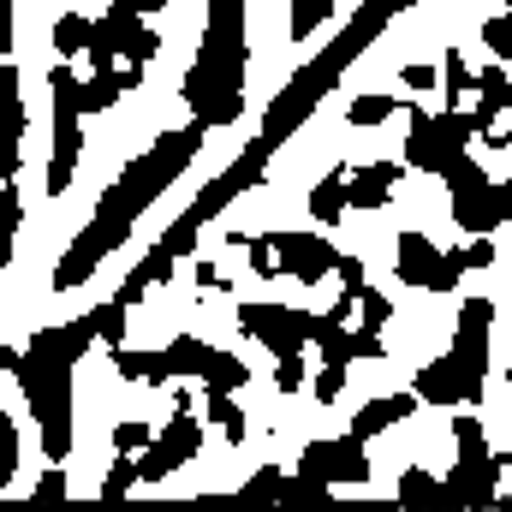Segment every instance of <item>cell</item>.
Listing matches in <instances>:
<instances>
[{"label": "cell", "mask_w": 512, "mask_h": 512, "mask_svg": "<svg viewBox=\"0 0 512 512\" xmlns=\"http://www.w3.org/2000/svg\"><path fill=\"white\" fill-rule=\"evenodd\" d=\"M203 137L209 131L197 126H179V131H161L137 161H131L126 173L102 191V203H96V215H90V227L66 245V256H60V268H54V292H72V286H84L90 274H96V262L102 256H114L120 245L131 239V221L197 161V149H203Z\"/></svg>", "instance_id": "6da1fadb"}, {"label": "cell", "mask_w": 512, "mask_h": 512, "mask_svg": "<svg viewBox=\"0 0 512 512\" xmlns=\"http://www.w3.org/2000/svg\"><path fill=\"white\" fill-rule=\"evenodd\" d=\"M90 340H96V316H78V322L30 334L24 352L0 346V370L18 376L24 399H30V417L42 429V459H54V465L72 453V370H78Z\"/></svg>", "instance_id": "7a4b0ae2"}, {"label": "cell", "mask_w": 512, "mask_h": 512, "mask_svg": "<svg viewBox=\"0 0 512 512\" xmlns=\"http://www.w3.org/2000/svg\"><path fill=\"white\" fill-rule=\"evenodd\" d=\"M245 60H251V42H245V0H209V24H203V48L179 84L191 120L203 131L233 126L245 114Z\"/></svg>", "instance_id": "3957f363"}, {"label": "cell", "mask_w": 512, "mask_h": 512, "mask_svg": "<svg viewBox=\"0 0 512 512\" xmlns=\"http://www.w3.org/2000/svg\"><path fill=\"white\" fill-rule=\"evenodd\" d=\"M489 328H495V304L489 298H465L447 358L423 364L411 393L423 405H447V411L453 405H477L483 399V382H489Z\"/></svg>", "instance_id": "277c9868"}, {"label": "cell", "mask_w": 512, "mask_h": 512, "mask_svg": "<svg viewBox=\"0 0 512 512\" xmlns=\"http://www.w3.org/2000/svg\"><path fill=\"white\" fill-rule=\"evenodd\" d=\"M459 411V405H453ZM453 447H459V459H453V477H447V495H453V507L465 512H489L501 501V459L489 453V435H483V423H477V411H459L453 417Z\"/></svg>", "instance_id": "5b68a950"}, {"label": "cell", "mask_w": 512, "mask_h": 512, "mask_svg": "<svg viewBox=\"0 0 512 512\" xmlns=\"http://www.w3.org/2000/svg\"><path fill=\"white\" fill-rule=\"evenodd\" d=\"M48 96H54V155H48V197H66L72 191V173H78V155H84V108H78V72L72 66H54L48 72Z\"/></svg>", "instance_id": "8992f818"}, {"label": "cell", "mask_w": 512, "mask_h": 512, "mask_svg": "<svg viewBox=\"0 0 512 512\" xmlns=\"http://www.w3.org/2000/svg\"><path fill=\"white\" fill-rule=\"evenodd\" d=\"M477 137V120L471 114H417L411 108V131H405V161L417 173H447L453 155H465V143Z\"/></svg>", "instance_id": "52a82bcc"}, {"label": "cell", "mask_w": 512, "mask_h": 512, "mask_svg": "<svg viewBox=\"0 0 512 512\" xmlns=\"http://www.w3.org/2000/svg\"><path fill=\"white\" fill-rule=\"evenodd\" d=\"M197 447H203V423L191 417V405H173V423L137 447V483H161V477H173L179 465L197 459Z\"/></svg>", "instance_id": "ba28073f"}, {"label": "cell", "mask_w": 512, "mask_h": 512, "mask_svg": "<svg viewBox=\"0 0 512 512\" xmlns=\"http://www.w3.org/2000/svg\"><path fill=\"white\" fill-rule=\"evenodd\" d=\"M298 477L316 483V489H358L370 477V459H364V441L358 435H340V441H310L298 453Z\"/></svg>", "instance_id": "9c48e42d"}, {"label": "cell", "mask_w": 512, "mask_h": 512, "mask_svg": "<svg viewBox=\"0 0 512 512\" xmlns=\"http://www.w3.org/2000/svg\"><path fill=\"white\" fill-rule=\"evenodd\" d=\"M167 352V364H173V382L179 376H197L203 387H227V393H239V387L251 382V364H239L233 352H221V346H209V340H197V334H179L173 346H161Z\"/></svg>", "instance_id": "30bf717a"}, {"label": "cell", "mask_w": 512, "mask_h": 512, "mask_svg": "<svg viewBox=\"0 0 512 512\" xmlns=\"http://www.w3.org/2000/svg\"><path fill=\"white\" fill-rule=\"evenodd\" d=\"M155 48H161V36H155V30H149V24H143V18H137L131 6H120V0H114V6H108V18H102V24L90 30V48H84V54H90L96 66H114L120 54L143 66V60H149Z\"/></svg>", "instance_id": "8fae6325"}, {"label": "cell", "mask_w": 512, "mask_h": 512, "mask_svg": "<svg viewBox=\"0 0 512 512\" xmlns=\"http://www.w3.org/2000/svg\"><path fill=\"white\" fill-rule=\"evenodd\" d=\"M268 251H274V268H280V274H292V280H304V286H316L322 274H334V256H340L322 233H304V227L268 233Z\"/></svg>", "instance_id": "7c38bea8"}, {"label": "cell", "mask_w": 512, "mask_h": 512, "mask_svg": "<svg viewBox=\"0 0 512 512\" xmlns=\"http://www.w3.org/2000/svg\"><path fill=\"white\" fill-rule=\"evenodd\" d=\"M453 221H459L465 233L489 239L501 221H512V185H501V179H483V185L453 191Z\"/></svg>", "instance_id": "4fadbf2b"}, {"label": "cell", "mask_w": 512, "mask_h": 512, "mask_svg": "<svg viewBox=\"0 0 512 512\" xmlns=\"http://www.w3.org/2000/svg\"><path fill=\"white\" fill-rule=\"evenodd\" d=\"M24 173V78L18 66H0V179Z\"/></svg>", "instance_id": "5bb4252c"}, {"label": "cell", "mask_w": 512, "mask_h": 512, "mask_svg": "<svg viewBox=\"0 0 512 512\" xmlns=\"http://www.w3.org/2000/svg\"><path fill=\"white\" fill-rule=\"evenodd\" d=\"M239 328L262 340L274 358H286V352H298L304 346V334H298V310H286V304H239Z\"/></svg>", "instance_id": "9a60e30c"}, {"label": "cell", "mask_w": 512, "mask_h": 512, "mask_svg": "<svg viewBox=\"0 0 512 512\" xmlns=\"http://www.w3.org/2000/svg\"><path fill=\"white\" fill-rule=\"evenodd\" d=\"M137 84H143V66H137V60H126V72H120V66H96V78L78 84V108H84V114H108L126 90H137Z\"/></svg>", "instance_id": "2e32d148"}, {"label": "cell", "mask_w": 512, "mask_h": 512, "mask_svg": "<svg viewBox=\"0 0 512 512\" xmlns=\"http://www.w3.org/2000/svg\"><path fill=\"white\" fill-rule=\"evenodd\" d=\"M393 185H399V167H393V161L346 167V209H387Z\"/></svg>", "instance_id": "e0dca14e"}, {"label": "cell", "mask_w": 512, "mask_h": 512, "mask_svg": "<svg viewBox=\"0 0 512 512\" xmlns=\"http://www.w3.org/2000/svg\"><path fill=\"white\" fill-rule=\"evenodd\" d=\"M417 411V393H387V399H370L358 417H352V435L358 441H370V435H382V429H393V423H405Z\"/></svg>", "instance_id": "ac0fdd59"}, {"label": "cell", "mask_w": 512, "mask_h": 512, "mask_svg": "<svg viewBox=\"0 0 512 512\" xmlns=\"http://www.w3.org/2000/svg\"><path fill=\"white\" fill-rule=\"evenodd\" d=\"M114 370L126 376V382H173V364H167V352H131L126 340H114Z\"/></svg>", "instance_id": "d6986e66"}, {"label": "cell", "mask_w": 512, "mask_h": 512, "mask_svg": "<svg viewBox=\"0 0 512 512\" xmlns=\"http://www.w3.org/2000/svg\"><path fill=\"white\" fill-rule=\"evenodd\" d=\"M399 507L447 512V507H453V495H447V483H435V477H429V471H417V465H411V471H405V477H399Z\"/></svg>", "instance_id": "ffe728a7"}, {"label": "cell", "mask_w": 512, "mask_h": 512, "mask_svg": "<svg viewBox=\"0 0 512 512\" xmlns=\"http://www.w3.org/2000/svg\"><path fill=\"white\" fill-rule=\"evenodd\" d=\"M340 215H346V167L322 173L316 191H310V221H316V227H334Z\"/></svg>", "instance_id": "44dd1931"}, {"label": "cell", "mask_w": 512, "mask_h": 512, "mask_svg": "<svg viewBox=\"0 0 512 512\" xmlns=\"http://www.w3.org/2000/svg\"><path fill=\"white\" fill-rule=\"evenodd\" d=\"M477 90H483V108H477L471 120H477V131H489L495 120H501V108L512 102V78H507V66H489V72H477Z\"/></svg>", "instance_id": "7402d4cb"}, {"label": "cell", "mask_w": 512, "mask_h": 512, "mask_svg": "<svg viewBox=\"0 0 512 512\" xmlns=\"http://www.w3.org/2000/svg\"><path fill=\"white\" fill-rule=\"evenodd\" d=\"M328 18H334V0H292V30H286V36H292V42H310Z\"/></svg>", "instance_id": "603a6c76"}, {"label": "cell", "mask_w": 512, "mask_h": 512, "mask_svg": "<svg viewBox=\"0 0 512 512\" xmlns=\"http://www.w3.org/2000/svg\"><path fill=\"white\" fill-rule=\"evenodd\" d=\"M203 411L221 423V435H227V441H245V411L233 405V393H227V387H209V405H203Z\"/></svg>", "instance_id": "cb8c5ba5"}, {"label": "cell", "mask_w": 512, "mask_h": 512, "mask_svg": "<svg viewBox=\"0 0 512 512\" xmlns=\"http://www.w3.org/2000/svg\"><path fill=\"white\" fill-rule=\"evenodd\" d=\"M18 221H24V209H18V185H12V179H0V262H12Z\"/></svg>", "instance_id": "d4e9b609"}, {"label": "cell", "mask_w": 512, "mask_h": 512, "mask_svg": "<svg viewBox=\"0 0 512 512\" xmlns=\"http://www.w3.org/2000/svg\"><path fill=\"white\" fill-rule=\"evenodd\" d=\"M90 30H96V18L66 12V18L54 24V48H60V54H84V48H90Z\"/></svg>", "instance_id": "484cf974"}, {"label": "cell", "mask_w": 512, "mask_h": 512, "mask_svg": "<svg viewBox=\"0 0 512 512\" xmlns=\"http://www.w3.org/2000/svg\"><path fill=\"white\" fill-rule=\"evenodd\" d=\"M393 114H399V102H393V96H358L346 120H352V126H382V120H393Z\"/></svg>", "instance_id": "4316f807"}, {"label": "cell", "mask_w": 512, "mask_h": 512, "mask_svg": "<svg viewBox=\"0 0 512 512\" xmlns=\"http://www.w3.org/2000/svg\"><path fill=\"white\" fill-rule=\"evenodd\" d=\"M352 310H364V328H370V334H382V322L393 316V310H387V298L376 292V286H358V292H352Z\"/></svg>", "instance_id": "83f0119b"}, {"label": "cell", "mask_w": 512, "mask_h": 512, "mask_svg": "<svg viewBox=\"0 0 512 512\" xmlns=\"http://www.w3.org/2000/svg\"><path fill=\"white\" fill-rule=\"evenodd\" d=\"M12 471H18V423L0 411V495H6V483H12Z\"/></svg>", "instance_id": "f1b7e54d"}, {"label": "cell", "mask_w": 512, "mask_h": 512, "mask_svg": "<svg viewBox=\"0 0 512 512\" xmlns=\"http://www.w3.org/2000/svg\"><path fill=\"white\" fill-rule=\"evenodd\" d=\"M441 72H447L441 84H447V96H453V108H459V96H465V90H477V72H471V66L459 60V48L447 54V66H441Z\"/></svg>", "instance_id": "f546056e"}, {"label": "cell", "mask_w": 512, "mask_h": 512, "mask_svg": "<svg viewBox=\"0 0 512 512\" xmlns=\"http://www.w3.org/2000/svg\"><path fill=\"white\" fill-rule=\"evenodd\" d=\"M441 179H447V191H465V185H483V179H489V173H483V167H477V161H471V155H453V161H447V173H441Z\"/></svg>", "instance_id": "4dcf8cb0"}, {"label": "cell", "mask_w": 512, "mask_h": 512, "mask_svg": "<svg viewBox=\"0 0 512 512\" xmlns=\"http://www.w3.org/2000/svg\"><path fill=\"white\" fill-rule=\"evenodd\" d=\"M131 483H137V459H131V453H120V459H114V471L102 477V495H108V501H120Z\"/></svg>", "instance_id": "1f68e13d"}, {"label": "cell", "mask_w": 512, "mask_h": 512, "mask_svg": "<svg viewBox=\"0 0 512 512\" xmlns=\"http://www.w3.org/2000/svg\"><path fill=\"white\" fill-rule=\"evenodd\" d=\"M90 316H96V340L114 346V340L126 334V304H102V310H90Z\"/></svg>", "instance_id": "d6a6232c"}, {"label": "cell", "mask_w": 512, "mask_h": 512, "mask_svg": "<svg viewBox=\"0 0 512 512\" xmlns=\"http://www.w3.org/2000/svg\"><path fill=\"white\" fill-rule=\"evenodd\" d=\"M274 387H280V393H298V387H304V358H298V352L274 358Z\"/></svg>", "instance_id": "836d02e7"}, {"label": "cell", "mask_w": 512, "mask_h": 512, "mask_svg": "<svg viewBox=\"0 0 512 512\" xmlns=\"http://www.w3.org/2000/svg\"><path fill=\"white\" fill-rule=\"evenodd\" d=\"M483 42H489L495 60H512V18H489L483 24Z\"/></svg>", "instance_id": "e575fe53"}, {"label": "cell", "mask_w": 512, "mask_h": 512, "mask_svg": "<svg viewBox=\"0 0 512 512\" xmlns=\"http://www.w3.org/2000/svg\"><path fill=\"white\" fill-rule=\"evenodd\" d=\"M346 352H352V358H370V364H382V358H387L382 334H370V328H358V334H346Z\"/></svg>", "instance_id": "d590c367"}, {"label": "cell", "mask_w": 512, "mask_h": 512, "mask_svg": "<svg viewBox=\"0 0 512 512\" xmlns=\"http://www.w3.org/2000/svg\"><path fill=\"white\" fill-rule=\"evenodd\" d=\"M340 387H346V364H322V376H316V405H334Z\"/></svg>", "instance_id": "8d00e7d4"}, {"label": "cell", "mask_w": 512, "mask_h": 512, "mask_svg": "<svg viewBox=\"0 0 512 512\" xmlns=\"http://www.w3.org/2000/svg\"><path fill=\"white\" fill-rule=\"evenodd\" d=\"M245 251H251V274H262V280L280 274V268H274V251H268V233H262V239H245Z\"/></svg>", "instance_id": "74e56055"}, {"label": "cell", "mask_w": 512, "mask_h": 512, "mask_svg": "<svg viewBox=\"0 0 512 512\" xmlns=\"http://www.w3.org/2000/svg\"><path fill=\"white\" fill-rule=\"evenodd\" d=\"M149 441V423H114V453H137Z\"/></svg>", "instance_id": "f35d334b"}, {"label": "cell", "mask_w": 512, "mask_h": 512, "mask_svg": "<svg viewBox=\"0 0 512 512\" xmlns=\"http://www.w3.org/2000/svg\"><path fill=\"white\" fill-rule=\"evenodd\" d=\"M30 495H36V501H60V495H66V471H60V465H54V471H42Z\"/></svg>", "instance_id": "ab89813d"}, {"label": "cell", "mask_w": 512, "mask_h": 512, "mask_svg": "<svg viewBox=\"0 0 512 512\" xmlns=\"http://www.w3.org/2000/svg\"><path fill=\"white\" fill-rule=\"evenodd\" d=\"M245 489H251V495H274V489H286V477H280L274 465H262V471H256V477L245 483Z\"/></svg>", "instance_id": "60d3db41"}, {"label": "cell", "mask_w": 512, "mask_h": 512, "mask_svg": "<svg viewBox=\"0 0 512 512\" xmlns=\"http://www.w3.org/2000/svg\"><path fill=\"white\" fill-rule=\"evenodd\" d=\"M399 78H405L411 90H429V84H441V78H435V66H405Z\"/></svg>", "instance_id": "b9f144b4"}, {"label": "cell", "mask_w": 512, "mask_h": 512, "mask_svg": "<svg viewBox=\"0 0 512 512\" xmlns=\"http://www.w3.org/2000/svg\"><path fill=\"white\" fill-rule=\"evenodd\" d=\"M215 286L227 292V280H221V268H215V262H197V292H215Z\"/></svg>", "instance_id": "7bdbcfd3"}, {"label": "cell", "mask_w": 512, "mask_h": 512, "mask_svg": "<svg viewBox=\"0 0 512 512\" xmlns=\"http://www.w3.org/2000/svg\"><path fill=\"white\" fill-rule=\"evenodd\" d=\"M120 6H131L137 18H149V12H161V6H173V0H120Z\"/></svg>", "instance_id": "ee69618b"}]
</instances>
